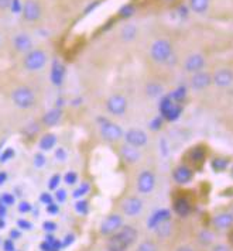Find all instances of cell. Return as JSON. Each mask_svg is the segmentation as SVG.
<instances>
[{"label": "cell", "instance_id": "1", "mask_svg": "<svg viewBox=\"0 0 233 251\" xmlns=\"http://www.w3.org/2000/svg\"><path fill=\"white\" fill-rule=\"evenodd\" d=\"M150 59L155 64H168L171 58H174V47L168 38L160 37L154 40L149 48Z\"/></svg>", "mask_w": 233, "mask_h": 251}, {"label": "cell", "instance_id": "2", "mask_svg": "<svg viewBox=\"0 0 233 251\" xmlns=\"http://www.w3.org/2000/svg\"><path fill=\"white\" fill-rule=\"evenodd\" d=\"M48 52L43 48L34 47L31 51H28L27 54L23 55V67L28 72H37L41 71L48 62Z\"/></svg>", "mask_w": 233, "mask_h": 251}, {"label": "cell", "instance_id": "3", "mask_svg": "<svg viewBox=\"0 0 233 251\" xmlns=\"http://www.w3.org/2000/svg\"><path fill=\"white\" fill-rule=\"evenodd\" d=\"M13 103L20 109H31L37 103L34 91L28 86H19L12 92Z\"/></svg>", "mask_w": 233, "mask_h": 251}, {"label": "cell", "instance_id": "4", "mask_svg": "<svg viewBox=\"0 0 233 251\" xmlns=\"http://www.w3.org/2000/svg\"><path fill=\"white\" fill-rule=\"evenodd\" d=\"M22 17L27 23H37L43 16V7L38 0H24L22 3Z\"/></svg>", "mask_w": 233, "mask_h": 251}, {"label": "cell", "instance_id": "5", "mask_svg": "<svg viewBox=\"0 0 233 251\" xmlns=\"http://www.w3.org/2000/svg\"><path fill=\"white\" fill-rule=\"evenodd\" d=\"M99 128H101V136L104 137V140L106 141H119L120 138L123 137V130L122 127L107 119H101V125H99Z\"/></svg>", "mask_w": 233, "mask_h": 251}, {"label": "cell", "instance_id": "6", "mask_svg": "<svg viewBox=\"0 0 233 251\" xmlns=\"http://www.w3.org/2000/svg\"><path fill=\"white\" fill-rule=\"evenodd\" d=\"M12 46L13 50L19 54H27L28 51H31L34 48V41L31 38V35L20 31V33H16L13 35L12 38Z\"/></svg>", "mask_w": 233, "mask_h": 251}, {"label": "cell", "instance_id": "7", "mask_svg": "<svg viewBox=\"0 0 233 251\" xmlns=\"http://www.w3.org/2000/svg\"><path fill=\"white\" fill-rule=\"evenodd\" d=\"M205 67H207V58L201 52L189 54L185 58V61H184V71H185L186 74H189V75L204 71Z\"/></svg>", "mask_w": 233, "mask_h": 251}, {"label": "cell", "instance_id": "8", "mask_svg": "<svg viewBox=\"0 0 233 251\" xmlns=\"http://www.w3.org/2000/svg\"><path fill=\"white\" fill-rule=\"evenodd\" d=\"M106 109L113 116H123L128 110V99L122 95H112L106 100Z\"/></svg>", "mask_w": 233, "mask_h": 251}, {"label": "cell", "instance_id": "9", "mask_svg": "<svg viewBox=\"0 0 233 251\" xmlns=\"http://www.w3.org/2000/svg\"><path fill=\"white\" fill-rule=\"evenodd\" d=\"M123 138L126 140V144L131 146V147H136V149L144 147L149 141L147 133L143 131L141 128H130L123 134Z\"/></svg>", "mask_w": 233, "mask_h": 251}, {"label": "cell", "instance_id": "10", "mask_svg": "<svg viewBox=\"0 0 233 251\" xmlns=\"http://www.w3.org/2000/svg\"><path fill=\"white\" fill-rule=\"evenodd\" d=\"M210 85H212V74L207 72L205 69L197 74H192L189 78V86L194 91H204L209 88Z\"/></svg>", "mask_w": 233, "mask_h": 251}, {"label": "cell", "instance_id": "11", "mask_svg": "<svg viewBox=\"0 0 233 251\" xmlns=\"http://www.w3.org/2000/svg\"><path fill=\"white\" fill-rule=\"evenodd\" d=\"M155 186V176L152 171L146 170L139 175L137 178V191L140 194L149 195L152 194L153 189Z\"/></svg>", "mask_w": 233, "mask_h": 251}, {"label": "cell", "instance_id": "12", "mask_svg": "<svg viewBox=\"0 0 233 251\" xmlns=\"http://www.w3.org/2000/svg\"><path fill=\"white\" fill-rule=\"evenodd\" d=\"M212 83L218 88H229L233 83V71L231 68H219L212 74Z\"/></svg>", "mask_w": 233, "mask_h": 251}, {"label": "cell", "instance_id": "13", "mask_svg": "<svg viewBox=\"0 0 233 251\" xmlns=\"http://www.w3.org/2000/svg\"><path fill=\"white\" fill-rule=\"evenodd\" d=\"M123 226V219L119 215H109L101 225V233L104 236H112Z\"/></svg>", "mask_w": 233, "mask_h": 251}, {"label": "cell", "instance_id": "14", "mask_svg": "<svg viewBox=\"0 0 233 251\" xmlns=\"http://www.w3.org/2000/svg\"><path fill=\"white\" fill-rule=\"evenodd\" d=\"M173 179L178 185H186L194 179V170L192 167L186 165V164H181L178 165L173 172Z\"/></svg>", "mask_w": 233, "mask_h": 251}, {"label": "cell", "instance_id": "15", "mask_svg": "<svg viewBox=\"0 0 233 251\" xmlns=\"http://www.w3.org/2000/svg\"><path fill=\"white\" fill-rule=\"evenodd\" d=\"M122 209L125 212V215L129 217H134L141 213L143 210V201L137 196H130L128 199L123 201Z\"/></svg>", "mask_w": 233, "mask_h": 251}, {"label": "cell", "instance_id": "16", "mask_svg": "<svg viewBox=\"0 0 233 251\" xmlns=\"http://www.w3.org/2000/svg\"><path fill=\"white\" fill-rule=\"evenodd\" d=\"M137 35H139V27H137V24L131 23V22H126L119 30V38L123 43L134 41L137 38Z\"/></svg>", "mask_w": 233, "mask_h": 251}, {"label": "cell", "instance_id": "17", "mask_svg": "<svg viewBox=\"0 0 233 251\" xmlns=\"http://www.w3.org/2000/svg\"><path fill=\"white\" fill-rule=\"evenodd\" d=\"M186 158H188L191 165L201 167L205 162V160H207V149L202 147V146H195V147H192L188 151Z\"/></svg>", "mask_w": 233, "mask_h": 251}, {"label": "cell", "instance_id": "18", "mask_svg": "<svg viewBox=\"0 0 233 251\" xmlns=\"http://www.w3.org/2000/svg\"><path fill=\"white\" fill-rule=\"evenodd\" d=\"M116 234L120 239L123 240V243H125L128 247H130L131 244H134V241L137 240V236H139L137 230L133 227V226H130V225L122 226V227L116 231Z\"/></svg>", "mask_w": 233, "mask_h": 251}, {"label": "cell", "instance_id": "19", "mask_svg": "<svg viewBox=\"0 0 233 251\" xmlns=\"http://www.w3.org/2000/svg\"><path fill=\"white\" fill-rule=\"evenodd\" d=\"M213 226L218 230H229L233 226V213L231 212H222L212 219Z\"/></svg>", "mask_w": 233, "mask_h": 251}, {"label": "cell", "instance_id": "20", "mask_svg": "<svg viewBox=\"0 0 233 251\" xmlns=\"http://www.w3.org/2000/svg\"><path fill=\"white\" fill-rule=\"evenodd\" d=\"M173 207H174L175 213H177L178 216L182 217L188 216V215L191 213V210H192L191 202H189V199L185 198V196H178V198H175Z\"/></svg>", "mask_w": 233, "mask_h": 251}, {"label": "cell", "instance_id": "21", "mask_svg": "<svg viewBox=\"0 0 233 251\" xmlns=\"http://www.w3.org/2000/svg\"><path fill=\"white\" fill-rule=\"evenodd\" d=\"M210 7V0H188V10L194 14L204 16Z\"/></svg>", "mask_w": 233, "mask_h": 251}, {"label": "cell", "instance_id": "22", "mask_svg": "<svg viewBox=\"0 0 233 251\" xmlns=\"http://www.w3.org/2000/svg\"><path fill=\"white\" fill-rule=\"evenodd\" d=\"M170 216H171L170 210H167V209H160V210L154 212L152 216H150V219L147 220V227L155 228L160 223L170 220Z\"/></svg>", "mask_w": 233, "mask_h": 251}, {"label": "cell", "instance_id": "23", "mask_svg": "<svg viewBox=\"0 0 233 251\" xmlns=\"http://www.w3.org/2000/svg\"><path fill=\"white\" fill-rule=\"evenodd\" d=\"M120 154H122V157H123V160L129 162V164H136V162H139L140 158H141V154H140L139 149H136V147H131V146H123L122 149H120Z\"/></svg>", "mask_w": 233, "mask_h": 251}, {"label": "cell", "instance_id": "24", "mask_svg": "<svg viewBox=\"0 0 233 251\" xmlns=\"http://www.w3.org/2000/svg\"><path fill=\"white\" fill-rule=\"evenodd\" d=\"M61 117H62V112H61V109H51V110H48L44 116H43V123L48 127H52V126L58 125L59 120H61Z\"/></svg>", "mask_w": 233, "mask_h": 251}, {"label": "cell", "instance_id": "25", "mask_svg": "<svg viewBox=\"0 0 233 251\" xmlns=\"http://www.w3.org/2000/svg\"><path fill=\"white\" fill-rule=\"evenodd\" d=\"M106 249H107V251H126L129 247L123 243V240L120 239L116 233H115V234L110 236V239L107 240Z\"/></svg>", "mask_w": 233, "mask_h": 251}, {"label": "cell", "instance_id": "26", "mask_svg": "<svg viewBox=\"0 0 233 251\" xmlns=\"http://www.w3.org/2000/svg\"><path fill=\"white\" fill-rule=\"evenodd\" d=\"M163 85H160L158 82H149L146 85V95L149 98H160V96H163Z\"/></svg>", "mask_w": 233, "mask_h": 251}, {"label": "cell", "instance_id": "27", "mask_svg": "<svg viewBox=\"0 0 233 251\" xmlns=\"http://www.w3.org/2000/svg\"><path fill=\"white\" fill-rule=\"evenodd\" d=\"M229 158H223V157H216V158H213L212 162H210V165H212V170L215 172H225L228 170V167H229Z\"/></svg>", "mask_w": 233, "mask_h": 251}, {"label": "cell", "instance_id": "28", "mask_svg": "<svg viewBox=\"0 0 233 251\" xmlns=\"http://www.w3.org/2000/svg\"><path fill=\"white\" fill-rule=\"evenodd\" d=\"M57 144V137L54 134H46L44 137H41L40 140V149L43 151H50L55 147Z\"/></svg>", "mask_w": 233, "mask_h": 251}, {"label": "cell", "instance_id": "29", "mask_svg": "<svg viewBox=\"0 0 233 251\" xmlns=\"http://www.w3.org/2000/svg\"><path fill=\"white\" fill-rule=\"evenodd\" d=\"M182 114V106L180 104V103H174L173 106H171V109L167 112V114H165V117L164 119H167V120H177L180 116Z\"/></svg>", "mask_w": 233, "mask_h": 251}, {"label": "cell", "instance_id": "30", "mask_svg": "<svg viewBox=\"0 0 233 251\" xmlns=\"http://www.w3.org/2000/svg\"><path fill=\"white\" fill-rule=\"evenodd\" d=\"M213 239H215V236H213V233L208 230V228H204V230H201L198 234V241L201 244H204V246H208L210 243H213Z\"/></svg>", "mask_w": 233, "mask_h": 251}, {"label": "cell", "instance_id": "31", "mask_svg": "<svg viewBox=\"0 0 233 251\" xmlns=\"http://www.w3.org/2000/svg\"><path fill=\"white\" fill-rule=\"evenodd\" d=\"M155 231L160 237H168V234L171 233V222L167 220V222H163L160 223L157 227H155Z\"/></svg>", "mask_w": 233, "mask_h": 251}, {"label": "cell", "instance_id": "32", "mask_svg": "<svg viewBox=\"0 0 233 251\" xmlns=\"http://www.w3.org/2000/svg\"><path fill=\"white\" fill-rule=\"evenodd\" d=\"M175 103H181L184 99H185L186 96V91L185 88H178L177 91H174L171 95H168Z\"/></svg>", "mask_w": 233, "mask_h": 251}, {"label": "cell", "instance_id": "33", "mask_svg": "<svg viewBox=\"0 0 233 251\" xmlns=\"http://www.w3.org/2000/svg\"><path fill=\"white\" fill-rule=\"evenodd\" d=\"M136 251H158V247H157V244H155L154 241L147 240V241L140 243L139 247H137V250Z\"/></svg>", "mask_w": 233, "mask_h": 251}, {"label": "cell", "instance_id": "34", "mask_svg": "<svg viewBox=\"0 0 233 251\" xmlns=\"http://www.w3.org/2000/svg\"><path fill=\"white\" fill-rule=\"evenodd\" d=\"M75 210H77L78 213H81V215H86L88 210H89L88 202H86V201H78V202L75 203Z\"/></svg>", "mask_w": 233, "mask_h": 251}, {"label": "cell", "instance_id": "35", "mask_svg": "<svg viewBox=\"0 0 233 251\" xmlns=\"http://www.w3.org/2000/svg\"><path fill=\"white\" fill-rule=\"evenodd\" d=\"M88 192H89V185L86 182H82L81 186L74 192V198H77V199H78V198H82L83 195H86Z\"/></svg>", "mask_w": 233, "mask_h": 251}, {"label": "cell", "instance_id": "36", "mask_svg": "<svg viewBox=\"0 0 233 251\" xmlns=\"http://www.w3.org/2000/svg\"><path fill=\"white\" fill-rule=\"evenodd\" d=\"M163 116H157V117H154L152 122H150V128L154 130V131H157V130H160L161 127H163Z\"/></svg>", "mask_w": 233, "mask_h": 251}, {"label": "cell", "instance_id": "37", "mask_svg": "<svg viewBox=\"0 0 233 251\" xmlns=\"http://www.w3.org/2000/svg\"><path fill=\"white\" fill-rule=\"evenodd\" d=\"M64 179H65V183H67V185H74V183L78 181V175H77L75 172L71 171L65 175V178H64Z\"/></svg>", "mask_w": 233, "mask_h": 251}, {"label": "cell", "instance_id": "38", "mask_svg": "<svg viewBox=\"0 0 233 251\" xmlns=\"http://www.w3.org/2000/svg\"><path fill=\"white\" fill-rule=\"evenodd\" d=\"M13 3H14V0H0V12L12 9Z\"/></svg>", "mask_w": 233, "mask_h": 251}, {"label": "cell", "instance_id": "39", "mask_svg": "<svg viewBox=\"0 0 233 251\" xmlns=\"http://www.w3.org/2000/svg\"><path fill=\"white\" fill-rule=\"evenodd\" d=\"M46 164V157L43 154H37L34 157V165L35 167H43Z\"/></svg>", "mask_w": 233, "mask_h": 251}, {"label": "cell", "instance_id": "40", "mask_svg": "<svg viewBox=\"0 0 233 251\" xmlns=\"http://www.w3.org/2000/svg\"><path fill=\"white\" fill-rule=\"evenodd\" d=\"M59 181H61L59 175H54V176L50 179V185H48V186H50V189H55V188L58 186Z\"/></svg>", "mask_w": 233, "mask_h": 251}, {"label": "cell", "instance_id": "41", "mask_svg": "<svg viewBox=\"0 0 233 251\" xmlns=\"http://www.w3.org/2000/svg\"><path fill=\"white\" fill-rule=\"evenodd\" d=\"M55 157H57V160L59 161H65L67 160V152H65V150L64 149H57V151H55Z\"/></svg>", "mask_w": 233, "mask_h": 251}, {"label": "cell", "instance_id": "42", "mask_svg": "<svg viewBox=\"0 0 233 251\" xmlns=\"http://www.w3.org/2000/svg\"><path fill=\"white\" fill-rule=\"evenodd\" d=\"M1 202H3L4 205H13V203H14V198L9 194L3 195V196H1Z\"/></svg>", "mask_w": 233, "mask_h": 251}, {"label": "cell", "instance_id": "43", "mask_svg": "<svg viewBox=\"0 0 233 251\" xmlns=\"http://www.w3.org/2000/svg\"><path fill=\"white\" fill-rule=\"evenodd\" d=\"M19 210L22 212V213H26V212H30L31 210V205L28 203V202H22L20 205H19Z\"/></svg>", "mask_w": 233, "mask_h": 251}, {"label": "cell", "instance_id": "44", "mask_svg": "<svg viewBox=\"0 0 233 251\" xmlns=\"http://www.w3.org/2000/svg\"><path fill=\"white\" fill-rule=\"evenodd\" d=\"M55 198L58 199V202H64V201L67 199V192H65L64 189H58V191H57V195H55Z\"/></svg>", "mask_w": 233, "mask_h": 251}, {"label": "cell", "instance_id": "45", "mask_svg": "<svg viewBox=\"0 0 233 251\" xmlns=\"http://www.w3.org/2000/svg\"><path fill=\"white\" fill-rule=\"evenodd\" d=\"M43 226H44V230H47V231H54L57 228V225L54 222H46Z\"/></svg>", "mask_w": 233, "mask_h": 251}, {"label": "cell", "instance_id": "46", "mask_svg": "<svg viewBox=\"0 0 233 251\" xmlns=\"http://www.w3.org/2000/svg\"><path fill=\"white\" fill-rule=\"evenodd\" d=\"M212 251H231V249L226 244H216L212 247Z\"/></svg>", "mask_w": 233, "mask_h": 251}, {"label": "cell", "instance_id": "47", "mask_svg": "<svg viewBox=\"0 0 233 251\" xmlns=\"http://www.w3.org/2000/svg\"><path fill=\"white\" fill-rule=\"evenodd\" d=\"M13 155H14V151H13V150H7V151L0 157V161H7V158H10Z\"/></svg>", "mask_w": 233, "mask_h": 251}, {"label": "cell", "instance_id": "48", "mask_svg": "<svg viewBox=\"0 0 233 251\" xmlns=\"http://www.w3.org/2000/svg\"><path fill=\"white\" fill-rule=\"evenodd\" d=\"M47 210H48L50 213H52V215H54V213H58V212H59V207H58V205H54V203H50V205H48V207H47Z\"/></svg>", "mask_w": 233, "mask_h": 251}, {"label": "cell", "instance_id": "49", "mask_svg": "<svg viewBox=\"0 0 233 251\" xmlns=\"http://www.w3.org/2000/svg\"><path fill=\"white\" fill-rule=\"evenodd\" d=\"M19 226L26 230H30L31 228V223H28L27 220H19Z\"/></svg>", "mask_w": 233, "mask_h": 251}, {"label": "cell", "instance_id": "50", "mask_svg": "<svg viewBox=\"0 0 233 251\" xmlns=\"http://www.w3.org/2000/svg\"><path fill=\"white\" fill-rule=\"evenodd\" d=\"M41 201H43V202H46L47 205H50V203H51V196H50L48 194H44L43 196H41Z\"/></svg>", "mask_w": 233, "mask_h": 251}, {"label": "cell", "instance_id": "51", "mask_svg": "<svg viewBox=\"0 0 233 251\" xmlns=\"http://www.w3.org/2000/svg\"><path fill=\"white\" fill-rule=\"evenodd\" d=\"M4 249H6V251L14 250V246H13L12 241H6V244H4Z\"/></svg>", "mask_w": 233, "mask_h": 251}, {"label": "cell", "instance_id": "52", "mask_svg": "<svg viewBox=\"0 0 233 251\" xmlns=\"http://www.w3.org/2000/svg\"><path fill=\"white\" fill-rule=\"evenodd\" d=\"M72 241H74V234L67 236V237H65V241H64V246H68V244H71Z\"/></svg>", "mask_w": 233, "mask_h": 251}, {"label": "cell", "instance_id": "53", "mask_svg": "<svg viewBox=\"0 0 233 251\" xmlns=\"http://www.w3.org/2000/svg\"><path fill=\"white\" fill-rule=\"evenodd\" d=\"M175 251H194V249L189 247V246H181V247H178Z\"/></svg>", "mask_w": 233, "mask_h": 251}, {"label": "cell", "instance_id": "54", "mask_svg": "<svg viewBox=\"0 0 233 251\" xmlns=\"http://www.w3.org/2000/svg\"><path fill=\"white\" fill-rule=\"evenodd\" d=\"M6 178H7L6 172H0V185H1V183H4V181H6Z\"/></svg>", "mask_w": 233, "mask_h": 251}, {"label": "cell", "instance_id": "55", "mask_svg": "<svg viewBox=\"0 0 233 251\" xmlns=\"http://www.w3.org/2000/svg\"><path fill=\"white\" fill-rule=\"evenodd\" d=\"M229 241L233 244V226L229 228Z\"/></svg>", "mask_w": 233, "mask_h": 251}, {"label": "cell", "instance_id": "56", "mask_svg": "<svg viewBox=\"0 0 233 251\" xmlns=\"http://www.w3.org/2000/svg\"><path fill=\"white\" fill-rule=\"evenodd\" d=\"M231 174H232V176H233V165H232V168H231Z\"/></svg>", "mask_w": 233, "mask_h": 251}, {"label": "cell", "instance_id": "57", "mask_svg": "<svg viewBox=\"0 0 233 251\" xmlns=\"http://www.w3.org/2000/svg\"><path fill=\"white\" fill-rule=\"evenodd\" d=\"M0 43H1V38H0Z\"/></svg>", "mask_w": 233, "mask_h": 251}]
</instances>
